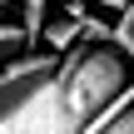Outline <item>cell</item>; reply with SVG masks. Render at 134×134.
<instances>
[{"label":"cell","mask_w":134,"mask_h":134,"mask_svg":"<svg viewBox=\"0 0 134 134\" xmlns=\"http://www.w3.org/2000/svg\"><path fill=\"white\" fill-rule=\"evenodd\" d=\"M20 50H25V30H20V25H0V65L15 60Z\"/></svg>","instance_id":"5b68a950"},{"label":"cell","mask_w":134,"mask_h":134,"mask_svg":"<svg viewBox=\"0 0 134 134\" xmlns=\"http://www.w3.org/2000/svg\"><path fill=\"white\" fill-rule=\"evenodd\" d=\"M55 85H60V104H65L70 129L80 134L124 85H129V65H124V55H119L114 45H85V50H75L70 60H60Z\"/></svg>","instance_id":"6da1fadb"},{"label":"cell","mask_w":134,"mask_h":134,"mask_svg":"<svg viewBox=\"0 0 134 134\" xmlns=\"http://www.w3.org/2000/svg\"><path fill=\"white\" fill-rule=\"evenodd\" d=\"M109 45L124 55V60H134V0H124V10H119V20L109 25Z\"/></svg>","instance_id":"3957f363"},{"label":"cell","mask_w":134,"mask_h":134,"mask_svg":"<svg viewBox=\"0 0 134 134\" xmlns=\"http://www.w3.org/2000/svg\"><path fill=\"white\" fill-rule=\"evenodd\" d=\"M5 10H10V0H0V15H5Z\"/></svg>","instance_id":"ba28073f"},{"label":"cell","mask_w":134,"mask_h":134,"mask_svg":"<svg viewBox=\"0 0 134 134\" xmlns=\"http://www.w3.org/2000/svg\"><path fill=\"white\" fill-rule=\"evenodd\" d=\"M55 70H60V55H55V50H20L15 60H5V65H0V124H5L10 114H20L25 99H30Z\"/></svg>","instance_id":"7a4b0ae2"},{"label":"cell","mask_w":134,"mask_h":134,"mask_svg":"<svg viewBox=\"0 0 134 134\" xmlns=\"http://www.w3.org/2000/svg\"><path fill=\"white\" fill-rule=\"evenodd\" d=\"M45 30H50V45H55V50H65V45L75 40V25H45Z\"/></svg>","instance_id":"52a82bcc"},{"label":"cell","mask_w":134,"mask_h":134,"mask_svg":"<svg viewBox=\"0 0 134 134\" xmlns=\"http://www.w3.org/2000/svg\"><path fill=\"white\" fill-rule=\"evenodd\" d=\"M99 134H134V109H124L119 119H109V124H104Z\"/></svg>","instance_id":"8992f818"},{"label":"cell","mask_w":134,"mask_h":134,"mask_svg":"<svg viewBox=\"0 0 134 134\" xmlns=\"http://www.w3.org/2000/svg\"><path fill=\"white\" fill-rule=\"evenodd\" d=\"M45 15H50V0H25V20H20V30H25V45L45 35Z\"/></svg>","instance_id":"277c9868"}]
</instances>
